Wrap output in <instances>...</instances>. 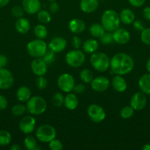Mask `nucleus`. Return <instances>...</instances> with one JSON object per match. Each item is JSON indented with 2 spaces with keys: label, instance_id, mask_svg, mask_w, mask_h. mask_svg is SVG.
I'll use <instances>...</instances> for the list:
<instances>
[{
  "label": "nucleus",
  "instance_id": "obj_8",
  "mask_svg": "<svg viewBox=\"0 0 150 150\" xmlns=\"http://www.w3.org/2000/svg\"><path fill=\"white\" fill-rule=\"evenodd\" d=\"M75 85V81L73 76L69 73H63L57 79V86L63 92L69 93L73 90Z\"/></svg>",
  "mask_w": 150,
  "mask_h": 150
},
{
  "label": "nucleus",
  "instance_id": "obj_33",
  "mask_svg": "<svg viewBox=\"0 0 150 150\" xmlns=\"http://www.w3.org/2000/svg\"><path fill=\"white\" fill-rule=\"evenodd\" d=\"M64 97L60 92H57L51 98L52 104L56 107H60L64 104Z\"/></svg>",
  "mask_w": 150,
  "mask_h": 150
},
{
  "label": "nucleus",
  "instance_id": "obj_29",
  "mask_svg": "<svg viewBox=\"0 0 150 150\" xmlns=\"http://www.w3.org/2000/svg\"><path fill=\"white\" fill-rule=\"evenodd\" d=\"M37 18H38V20L39 21L40 23H41L42 24H47L51 21V19L50 13L46 10H39L38 12Z\"/></svg>",
  "mask_w": 150,
  "mask_h": 150
},
{
  "label": "nucleus",
  "instance_id": "obj_1",
  "mask_svg": "<svg viewBox=\"0 0 150 150\" xmlns=\"http://www.w3.org/2000/svg\"><path fill=\"white\" fill-rule=\"evenodd\" d=\"M110 66L115 74L124 76L133 70L135 62L129 54L118 53L112 57Z\"/></svg>",
  "mask_w": 150,
  "mask_h": 150
},
{
  "label": "nucleus",
  "instance_id": "obj_36",
  "mask_svg": "<svg viewBox=\"0 0 150 150\" xmlns=\"http://www.w3.org/2000/svg\"><path fill=\"white\" fill-rule=\"evenodd\" d=\"M41 58L43 59V60H44L48 65L49 64H51L54 62V60H55V53L49 50V51H46L45 54H44Z\"/></svg>",
  "mask_w": 150,
  "mask_h": 150
},
{
  "label": "nucleus",
  "instance_id": "obj_48",
  "mask_svg": "<svg viewBox=\"0 0 150 150\" xmlns=\"http://www.w3.org/2000/svg\"><path fill=\"white\" fill-rule=\"evenodd\" d=\"M8 59L7 57L4 54H0V68H4L7 66Z\"/></svg>",
  "mask_w": 150,
  "mask_h": 150
},
{
  "label": "nucleus",
  "instance_id": "obj_52",
  "mask_svg": "<svg viewBox=\"0 0 150 150\" xmlns=\"http://www.w3.org/2000/svg\"><path fill=\"white\" fill-rule=\"evenodd\" d=\"M146 67L147 71L150 73V58L147 60L146 64Z\"/></svg>",
  "mask_w": 150,
  "mask_h": 150
},
{
  "label": "nucleus",
  "instance_id": "obj_34",
  "mask_svg": "<svg viewBox=\"0 0 150 150\" xmlns=\"http://www.w3.org/2000/svg\"><path fill=\"white\" fill-rule=\"evenodd\" d=\"M25 148L28 150H35L37 146V142L35 138L32 136H28L24 139Z\"/></svg>",
  "mask_w": 150,
  "mask_h": 150
},
{
  "label": "nucleus",
  "instance_id": "obj_38",
  "mask_svg": "<svg viewBox=\"0 0 150 150\" xmlns=\"http://www.w3.org/2000/svg\"><path fill=\"white\" fill-rule=\"evenodd\" d=\"M100 41L104 45H108V44L112 43L113 41V34L110 32H107V33L104 32V35L100 38Z\"/></svg>",
  "mask_w": 150,
  "mask_h": 150
},
{
  "label": "nucleus",
  "instance_id": "obj_6",
  "mask_svg": "<svg viewBox=\"0 0 150 150\" xmlns=\"http://www.w3.org/2000/svg\"><path fill=\"white\" fill-rule=\"evenodd\" d=\"M35 136L40 142L49 143L56 138V130L53 126L44 124L38 127L35 132Z\"/></svg>",
  "mask_w": 150,
  "mask_h": 150
},
{
  "label": "nucleus",
  "instance_id": "obj_10",
  "mask_svg": "<svg viewBox=\"0 0 150 150\" xmlns=\"http://www.w3.org/2000/svg\"><path fill=\"white\" fill-rule=\"evenodd\" d=\"M35 125V119L32 116H25L19 122V129L24 134H29L34 131Z\"/></svg>",
  "mask_w": 150,
  "mask_h": 150
},
{
  "label": "nucleus",
  "instance_id": "obj_7",
  "mask_svg": "<svg viewBox=\"0 0 150 150\" xmlns=\"http://www.w3.org/2000/svg\"><path fill=\"white\" fill-rule=\"evenodd\" d=\"M66 62L68 65L71 67H79L83 64L85 60V56L82 51L79 49L72 50L66 55Z\"/></svg>",
  "mask_w": 150,
  "mask_h": 150
},
{
  "label": "nucleus",
  "instance_id": "obj_44",
  "mask_svg": "<svg viewBox=\"0 0 150 150\" xmlns=\"http://www.w3.org/2000/svg\"><path fill=\"white\" fill-rule=\"evenodd\" d=\"M73 90L76 94H82L85 90V86L83 83H78V84L74 85Z\"/></svg>",
  "mask_w": 150,
  "mask_h": 150
},
{
  "label": "nucleus",
  "instance_id": "obj_45",
  "mask_svg": "<svg viewBox=\"0 0 150 150\" xmlns=\"http://www.w3.org/2000/svg\"><path fill=\"white\" fill-rule=\"evenodd\" d=\"M129 4L135 7H140L145 3L146 0H128Z\"/></svg>",
  "mask_w": 150,
  "mask_h": 150
},
{
  "label": "nucleus",
  "instance_id": "obj_14",
  "mask_svg": "<svg viewBox=\"0 0 150 150\" xmlns=\"http://www.w3.org/2000/svg\"><path fill=\"white\" fill-rule=\"evenodd\" d=\"M47 65L42 58H35L31 62V70L37 76H42L46 73Z\"/></svg>",
  "mask_w": 150,
  "mask_h": 150
},
{
  "label": "nucleus",
  "instance_id": "obj_23",
  "mask_svg": "<svg viewBox=\"0 0 150 150\" xmlns=\"http://www.w3.org/2000/svg\"><path fill=\"white\" fill-rule=\"evenodd\" d=\"M15 27L19 33L24 35V34L27 33L30 29V23H29V20L22 17L18 18L16 22V24H15Z\"/></svg>",
  "mask_w": 150,
  "mask_h": 150
},
{
  "label": "nucleus",
  "instance_id": "obj_4",
  "mask_svg": "<svg viewBox=\"0 0 150 150\" xmlns=\"http://www.w3.org/2000/svg\"><path fill=\"white\" fill-rule=\"evenodd\" d=\"M90 62L92 67L99 72L106 71L109 68L110 64V58L107 54L97 51L93 53L90 58Z\"/></svg>",
  "mask_w": 150,
  "mask_h": 150
},
{
  "label": "nucleus",
  "instance_id": "obj_15",
  "mask_svg": "<svg viewBox=\"0 0 150 150\" xmlns=\"http://www.w3.org/2000/svg\"><path fill=\"white\" fill-rule=\"evenodd\" d=\"M113 41L120 45L126 44L130 40V34L126 29L118 28L113 33Z\"/></svg>",
  "mask_w": 150,
  "mask_h": 150
},
{
  "label": "nucleus",
  "instance_id": "obj_27",
  "mask_svg": "<svg viewBox=\"0 0 150 150\" xmlns=\"http://www.w3.org/2000/svg\"><path fill=\"white\" fill-rule=\"evenodd\" d=\"M90 34L95 38H100L105 32L103 26L99 23H94L89 28Z\"/></svg>",
  "mask_w": 150,
  "mask_h": 150
},
{
  "label": "nucleus",
  "instance_id": "obj_40",
  "mask_svg": "<svg viewBox=\"0 0 150 150\" xmlns=\"http://www.w3.org/2000/svg\"><path fill=\"white\" fill-rule=\"evenodd\" d=\"M11 13L14 17L17 18H20L23 17L24 10L23 7H20V6H15L12 8Z\"/></svg>",
  "mask_w": 150,
  "mask_h": 150
},
{
  "label": "nucleus",
  "instance_id": "obj_16",
  "mask_svg": "<svg viewBox=\"0 0 150 150\" xmlns=\"http://www.w3.org/2000/svg\"><path fill=\"white\" fill-rule=\"evenodd\" d=\"M67 42L66 39L61 37H57L51 40L48 45V48L50 51L56 53H60L66 48Z\"/></svg>",
  "mask_w": 150,
  "mask_h": 150
},
{
  "label": "nucleus",
  "instance_id": "obj_43",
  "mask_svg": "<svg viewBox=\"0 0 150 150\" xmlns=\"http://www.w3.org/2000/svg\"><path fill=\"white\" fill-rule=\"evenodd\" d=\"M72 44H73V46L76 49H79V48H81V46H82V40L80 39L79 37L74 36L73 38V40H72Z\"/></svg>",
  "mask_w": 150,
  "mask_h": 150
},
{
  "label": "nucleus",
  "instance_id": "obj_26",
  "mask_svg": "<svg viewBox=\"0 0 150 150\" xmlns=\"http://www.w3.org/2000/svg\"><path fill=\"white\" fill-rule=\"evenodd\" d=\"M82 48L84 51L88 54H93L96 52L99 48V42L96 40L88 39L82 44Z\"/></svg>",
  "mask_w": 150,
  "mask_h": 150
},
{
  "label": "nucleus",
  "instance_id": "obj_25",
  "mask_svg": "<svg viewBox=\"0 0 150 150\" xmlns=\"http://www.w3.org/2000/svg\"><path fill=\"white\" fill-rule=\"evenodd\" d=\"M16 97L20 102H27L31 98V91L27 86H22L18 89L16 92Z\"/></svg>",
  "mask_w": 150,
  "mask_h": 150
},
{
  "label": "nucleus",
  "instance_id": "obj_24",
  "mask_svg": "<svg viewBox=\"0 0 150 150\" xmlns=\"http://www.w3.org/2000/svg\"><path fill=\"white\" fill-rule=\"evenodd\" d=\"M78 103H79V100L74 93L69 92V94L65 97L64 105L67 109L73 111L77 107Z\"/></svg>",
  "mask_w": 150,
  "mask_h": 150
},
{
  "label": "nucleus",
  "instance_id": "obj_47",
  "mask_svg": "<svg viewBox=\"0 0 150 150\" xmlns=\"http://www.w3.org/2000/svg\"><path fill=\"white\" fill-rule=\"evenodd\" d=\"M49 8V10L51 13H55L59 10V4L55 1H51Z\"/></svg>",
  "mask_w": 150,
  "mask_h": 150
},
{
  "label": "nucleus",
  "instance_id": "obj_21",
  "mask_svg": "<svg viewBox=\"0 0 150 150\" xmlns=\"http://www.w3.org/2000/svg\"><path fill=\"white\" fill-rule=\"evenodd\" d=\"M138 86L143 93L150 95V73H145L141 76L138 81Z\"/></svg>",
  "mask_w": 150,
  "mask_h": 150
},
{
  "label": "nucleus",
  "instance_id": "obj_19",
  "mask_svg": "<svg viewBox=\"0 0 150 150\" xmlns=\"http://www.w3.org/2000/svg\"><path fill=\"white\" fill-rule=\"evenodd\" d=\"M112 86L113 89L118 92H124L127 88V83L125 79L120 75H116L112 79Z\"/></svg>",
  "mask_w": 150,
  "mask_h": 150
},
{
  "label": "nucleus",
  "instance_id": "obj_31",
  "mask_svg": "<svg viewBox=\"0 0 150 150\" xmlns=\"http://www.w3.org/2000/svg\"><path fill=\"white\" fill-rule=\"evenodd\" d=\"M79 78L84 83H91L94 79V75L93 73L88 69H84L79 73Z\"/></svg>",
  "mask_w": 150,
  "mask_h": 150
},
{
  "label": "nucleus",
  "instance_id": "obj_5",
  "mask_svg": "<svg viewBox=\"0 0 150 150\" xmlns=\"http://www.w3.org/2000/svg\"><path fill=\"white\" fill-rule=\"evenodd\" d=\"M28 54L33 58H41L47 51V44L41 39L34 40L26 45Z\"/></svg>",
  "mask_w": 150,
  "mask_h": 150
},
{
  "label": "nucleus",
  "instance_id": "obj_55",
  "mask_svg": "<svg viewBox=\"0 0 150 150\" xmlns=\"http://www.w3.org/2000/svg\"><path fill=\"white\" fill-rule=\"evenodd\" d=\"M101 1H104V0H101Z\"/></svg>",
  "mask_w": 150,
  "mask_h": 150
},
{
  "label": "nucleus",
  "instance_id": "obj_46",
  "mask_svg": "<svg viewBox=\"0 0 150 150\" xmlns=\"http://www.w3.org/2000/svg\"><path fill=\"white\" fill-rule=\"evenodd\" d=\"M7 106V100L3 95H0V111L4 110Z\"/></svg>",
  "mask_w": 150,
  "mask_h": 150
},
{
  "label": "nucleus",
  "instance_id": "obj_49",
  "mask_svg": "<svg viewBox=\"0 0 150 150\" xmlns=\"http://www.w3.org/2000/svg\"><path fill=\"white\" fill-rule=\"evenodd\" d=\"M143 16L146 20L150 21V7H146L144 9Z\"/></svg>",
  "mask_w": 150,
  "mask_h": 150
},
{
  "label": "nucleus",
  "instance_id": "obj_2",
  "mask_svg": "<svg viewBox=\"0 0 150 150\" xmlns=\"http://www.w3.org/2000/svg\"><path fill=\"white\" fill-rule=\"evenodd\" d=\"M101 25L107 32H114L120 26L119 14L114 10H107L104 12L101 18Z\"/></svg>",
  "mask_w": 150,
  "mask_h": 150
},
{
  "label": "nucleus",
  "instance_id": "obj_32",
  "mask_svg": "<svg viewBox=\"0 0 150 150\" xmlns=\"http://www.w3.org/2000/svg\"><path fill=\"white\" fill-rule=\"evenodd\" d=\"M12 113L16 117H21L26 111V106L23 104H16L12 108Z\"/></svg>",
  "mask_w": 150,
  "mask_h": 150
},
{
  "label": "nucleus",
  "instance_id": "obj_51",
  "mask_svg": "<svg viewBox=\"0 0 150 150\" xmlns=\"http://www.w3.org/2000/svg\"><path fill=\"white\" fill-rule=\"evenodd\" d=\"M10 149L11 150H21V147L19 146V144H13L10 146Z\"/></svg>",
  "mask_w": 150,
  "mask_h": 150
},
{
  "label": "nucleus",
  "instance_id": "obj_35",
  "mask_svg": "<svg viewBox=\"0 0 150 150\" xmlns=\"http://www.w3.org/2000/svg\"><path fill=\"white\" fill-rule=\"evenodd\" d=\"M134 111L135 110L132 108V107L131 105L130 106H125L121 110L120 115L123 119L127 120V119L131 118L132 117V115L134 114Z\"/></svg>",
  "mask_w": 150,
  "mask_h": 150
},
{
  "label": "nucleus",
  "instance_id": "obj_42",
  "mask_svg": "<svg viewBox=\"0 0 150 150\" xmlns=\"http://www.w3.org/2000/svg\"><path fill=\"white\" fill-rule=\"evenodd\" d=\"M133 27L135 30L137 31H143L145 29V25H144V22L141 20H136L133 21Z\"/></svg>",
  "mask_w": 150,
  "mask_h": 150
},
{
  "label": "nucleus",
  "instance_id": "obj_9",
  "mask_svg": "<svg viewBox=\"0 0 150 150\" xmlns=\"http://www.w3.org/2000/svg\"><path fill=\"white\" fill-rule=\"evenodd\" d=\"M88 115L94 122H101L105 119L106 114L103 108L96 104H92L88 108Z\"/></svg>",
  "mask_w": 150,
  "mask_h": 150
},
{
  "label": "nucleus",
  "instance_id": "obj_41",
  "mask_svg": "<svg viewBox=\"0 0 150 150\" xmlns=\"http://www.w3.org/2000/svg\"><path fill=\"white\" fill-rule=\"evenodd\" d=\"M47 85H48V81L47 79L44 77V76H38V79L36 81V86L38 89H44L46 88Z\"/></svg>",
  "mask_w": 150,
  "mask_h": 150
},
{
  "label": "nucleus",
  "instance_id": "obj_53",
  "mask_svg": "<svg viewBox=\"0 0 150 150\" xmlns=\"http://www.w3.org/2000/svg\"><path fill=\"white\" fill-rule=\"evenodd\" d=\"M143 150H150V144H146L142 147Z\"/></svg>",
  "mask_w": 150,
  "mask_h": 150
},
{
  "label": "nucleus",
  "instance_id": "obj_22",
  "mask_svg": "<svg viewBox=\"0 0 150 150\" xmlns=\"http://www.w3.org/2000/svg\"><path fill=\"white\" fill-rule=\"evenodd\" d=\"M121 22H122L124 24H130L133 23L135 21V13L132 10L129 8H125L121 11L119 14Z\"/></svg>",
  "mask_w": 150,
  "mask_h": 150
},
{
  "label": "nucleus",
  "instance_id": "obj_18",
  "mask_svg": "<svg viewBox=\"0 0 150 150\" xmlns=\"http://www.w3.org/2000/svg\"><path fill=\"white\" fill-rule=\"evenodd\" d=\"M99 7V0H81L79 7L85 13L95 12Z\"/></svg>",
  "mask_w": 150,
  "mask_h": 150
},
{
  "label": "nucleus",
  "instance_id": "obj_12",
  "mask_svg": "<svg viewBox=\"0 0 150 150\" xmlns=\"http://www.w3.org/2000/svg\"><path fill=\"white\" fill-rule=\"evenodd\" d=\"M147 100L145 94L141 92H136L132 96L130 100V105L135 111H141L145 108Z\"/></svg>",
  "mask_w": 150,
  "mask_h": 150
},
{
  "label": "nucleus",
  "instance_id": "obj_17",
  "mask_svg": "<svg viewBox=\"0 0 150 150\" xmlns=\"http://www.w3.org/2000/svg\"><path fill=\"white\" fill-rule=\"evenodd\" d=\"M22 7L28 14H35L41 9V1L39 0H23Z\"/></svg>",
  "mask_w": 150,
  "mask_h": 150
},
{
  "label": "nucleus",
  "instance_id": "obj_39",
  "mask_svg": "<svg viewBox=\"0 0 150 150\" xmlns=\"http://www.w3.org/2000/svg\"><path fill=\"white\" fill-rule=\"evenodd\" d=\"M49 147L51 150H61L63 149V144L60 141L54 139L49 142Z\"/></svg>",
  "mask_w": 150,
  "mask_h": 150
},
{
  "label": "nucleus",
  "instance_id": "obj_50",
  "mask_svg": "<svg viewBox=\"0 0 150 150\" xmlns=\"http://www.w3.org/2000/svg\"><path fill=\"white\" fill-rule=\"evenodd\" d=\"M10 0H0V8L4 7L9 3Z\"/></svg>",
  "mask_w": 150,
  "mask_h": 150
},
{
  "label": "nucleus",
  "instance_id": "obj_3",
  "mask_svg": "<svg viewBox=\"0 0 150 150\" xmlns=\"http://www.w3.org/2000/svg\"><path fill=\"white\" fill-rule=\"evenodd\" d=\"M26 110L32 115H41L44 114L47 108L46 100L41 96L31 97L26 102Z\"/></svg>",
  "mask_w": 150,
  "mask_h": 150
},
{
  "label": "nucleus",
  "instance_id": "obj_11",
  "mask_svg": "<svg viewBox=\"0 0 150 150\" xmlns=\"http://www.w3.org/2000/svg\"><path fill=\"white\" fill-rule=\"evenodd\" d=\"M14 83L13 74L7 69L0 68V89H7Z\"/></svg>",
  "mask_w": 150,
  "mask_h": 150
},
{
  "label": "nucleus",
  "instance_id": "obj_13",
  "mask_svg": "<svg viewBox=\"0 0 150 150\" xmlns=\"http://www.w3.org/2000/svg\"><path fill=\"white\" fill-rule=\"evenodd\" d=\"M110 86V81L104 76L95 78L91 82V86L95 92H103L107 90Z\"/></svg>",
  "mask_w": 150,
  "mask_h": 150
},
{
  "label": "nucleus",
  "instance_id": "obj_37",
  "mask_svg": "<svg viewBox=\"0 0 150 150\" xmlns=\"http://www.w3.org/2000/svg\"><path fill=\"white\" fill-rule=\"evenodd\" d=\"M141 39L145 45H150V28H145L141 31Z\"/></svg>",
  "mask_w": 150,
  "mask_h": 150
},
{
  "label": "nucleus",
  "instance_id": "obj_20",
  "mask_svg": "<svg viewBox=\"0 0 150 150\" xmlns=\"http://www.w3.org/2000/svg\"><path fill=\"white\" fill-rule=\"evenodd\" d=\"M69 28L72 33L80 34L85 29V23L81 19L74 18L69 21Z\"/></svg>",
  "mask_w": 150,
  "mask_h": 150
},
{
  "label": "nucleus",
  "instance_id": "obj_30",
  "mask_svg": "<svg viewBox=\"0 0 150 150\" xmlns=\"http://www.w3.org/2000/svg\"><path fill=\"white\" fill-rule=\"evenodd\" d=\"M12 140L10 133L7 130H0V146H7L10 144Z\"/></svg>",
  "mask_w": 150,
  "mask_h": 150
},
{
  "label": "nucleus",
  "instance_id": "obj_54",
  "mask_svg": "<svg viewBox=\"0 0 150 150\" xmlns=\"http://www.w3.org/2000/svg\"><path fill=\"white\" fill-rule=\"evenodd\" d=\"M48 1H56V0H48Z\"/></svg>",
  "mask_w": 150,
  "mask_h": 150
},
{
  "label": "nucleus",
  "instance_id": "obj_28",
  "mask_svg": "<svg viewBox=\"0 0 150 150\" xmlns=\"http://www.w3.org/2000/svg\"><path fill=\"white\" fill-rule=\"evenodd\" d=\"M34 34L38 39L44 40L48 35V30L44 24H38L34 28Z\"/></svg>",
  "mask_w": 150,
  "mask_h": 150
}]
</instances>
